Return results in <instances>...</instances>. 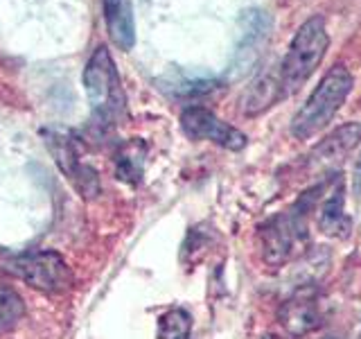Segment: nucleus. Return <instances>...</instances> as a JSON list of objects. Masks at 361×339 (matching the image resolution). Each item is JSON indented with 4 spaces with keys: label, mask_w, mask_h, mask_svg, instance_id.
I'll return each mask as SVG.
<instances>
[{
    "label": "nucleus",
    "mask_w": 361,
    "mask_h": 339,
    "mask_svg": "<svg viewBox=\"0 0 361 339\" xmlns=\"http://www.w3.org/2000/svg\"><path fill=\"white\" fill-rule=\"evenodd\" d=\"M327 48H330V34H327L325 20L321 16L307 18L298 28L285 59L280 64V97L298 93L323 61Z\"/></svg>",
    "instance_id": "obj_2"
},
{
    "label": "nucleus",
    "mask_w": 361,
    "mask_h": 339,
    "mask_svg": "<svg viewBox=\"0 0 361 339\" xmlns=\"http://www.w3.org/2000/svg\"><path fill=\"white\" fill-rule=\"evenodd\" d=\"M359 145H361V122H348L343 127L334 129L330 136H325L319 143V147L314 150V156L323 163L341 161L343 156L357 150Z\"/></svg>",
    "instance_id": "obj_8"
},
{
    "label": "nucleus",
    "mask_w": 361,
    "mask_h": 339,
    "mask_svg": "<svg viewBox=\"0 0 361 339\" xmlns=\"http://www.w3.org/2000/svg\"><path fill=\"white\" fill-rule=\"evenodd\" d=\"M11 274L18 276L23 282L43 294H63L73 285V271L66 258L56 251H32L14 258L7 267Z\"/></svg>",
    "instance_id": "obj_3"
},
{
    "label": "nucleus",
    "mask_w": 361,
    "mask_h": 339,
    "mask_svg": "<svg viewBox=\"0 0 361 339\" xmlns=\"http://www.w3.org/2000/svg\"><path fill=\"white\" fill-rule=\"evenodd\" d=\"M82 82L93 111L106 113L109 107H113V102L120 95V77L106 48H97L93 52V56H90L84 68Z\"/></svg>",
    "instance_id": "obj_4"
},
{
    "label": "nucleus",
    "mask_w": 361,
    "mask_h": 339,
    "mask_svg": "<svg viewBox=\"0 0 361 339\" xmlns=\"http://www.w3.org/2000/svg\"><path fill=\"white\" fill-rule=\"evenodd\" d=\"M355 86V79L345 66H332L325 73V77L314 88V93L307 102L298 109V113L291 120V133L298 141H310L312 136L321 133L332 118L343 107L350 90Z\"/></svg>",
    "instance_id": "obj_1"
},
{
    "label": "nucleus",
    "mask_w": 361,
    "mask_h": 339,
    "mask_svg": "<svg viewBox=\"0 0 361 339\" xmlns=\"http://www.w3.org/2000/svg\"><path fill=\"white\" fill-rule=\"evenodd\" d=\"M23 314H25V303L18 297V292L7 285H0V335L16 328Z\"/></svg>",
    "instance_id": "obj_12"
},
{
    "label": "nucleus",
    "mask_w": 361,
    "mask_h": 339,
    "mask_svg": "<svg viewBox=\"0 0 361 339\" xmlns=\"http://www.w3.org/2000/svg\"><path fill=\"white\" fill-rule=\"evenodd\" d=\"M327 339H336V337H327Z\"/></svg>",
    "instance_id": "obj_16"
},
{
    "label": "nucleus",
    "mask_w": 361,
    "mask_h": 339,
    "mask_svg": "<svg viewBox=\"0 0 361 339\" xmlns=\"http://www.w3.org/2000/svg\"><path fill=\"white\" fill-rule=\"evenodd\" d=\"M192 331V316L183 308L167 310L158 319V339H188Z\"/></svg>",
    "instance_id": "obj_13"
},
{
    "label": "nucleus",
    "mask_w": 361,
    "mask_h": 339,
    "mask_svg": "<svg viewBox=\"0 0 361 339\" xmlns=\"http://www.w3.org/2000/svg\"><path fill=\"white\" fill-rule=\"evenodd\" d=\"M104 18L113 43L122 50H131L135 39L131 0H104Z\"/></svg>",
    "instance_id": "obj_9"
},
{
    "label": "nucleus",
    "mask_w": 361,
    "mask_h": 339,
    "mask_svg": "<svg viewBox=\"0 0 361 339\" xmlns=\"http://www.w3.org/2000/svg\"><path fill=\"white\" fill-rule=\"evenodd\" d=\"M180 127H183L185 136L195 141H210L233 152H240L246 147V136L240 129H235L233 124L224 122L203 107L185 109L183 116H180Z\"/></svg>",
    "instance_id": "obj_5"
},
{
    "label": "nucleus",
    "mask_w": 361,
    "mask_h": 339,
    "mask_svg": "<svg viewBox=\"0 0 361 339\" xmlns=\"http://www.w3.org/2000/svg\"><path fill=\"white\" fill-rule=\"evenodd\" d=\"M321 229H323V233H332L338 237H343L350 229V222L343 215V186L341 184L336 186V190L323 203Z\"/></svg>",
    "instance_id": "obj_11"
},
{
    "label": "nucleus",
    "mask_w": 361,
    "mask_h": 339,
    "mask_svg": "<svg viewBox=\"0 0 361 339\" xmlns=\"http://www.w3.org/2000/svg\"><path fill=\"white\" fill-rule=\"evenodd\" d=\"M305 235L302 213L291 210L278 215L262 229V254L269 265H282L291 256V249Z\"/></svg>",
    "instance_id": "obj_6"
},
{
    "label": "nucleus",
    "mask_w": 361,
    "mask_h": 339,
    "mask_svg": "<svg viewBox=\"0 0 361 339\" xmlns=\"http://www.w3.org/2000/svg\"><path fill=\"white\" fill-rule=\"evenodd\" d=\"M280 319L291 335H305L319 326V314H316L314 303L307 299H293L280 312Z\"/></svg>",
    "instance_id": "obj_10"
},
{
    "label": "nucleus",
    "mask_w": 361,
    "mask_h": 339,
    "mask_svg": "<svg viewBox=\"0 0 361 339\" xmlns=\"http://www.w3.org/2000/svg\"><path fill=\"white\" fill-rule=\"evenodd\" d=\"M264 339H278V337H264Z\"/></svg>",
    "instance_id": "obj_15"
},
{
    "label": "nucleus",
    "mask_w": 361,
    "mask_h": 339,
    "mask_svg": "<svg viewBox=\"0 0 361 339\" xmlns=\"http://www.w3.org/2000/svg\"><path fill=\"white\" fill-rule=\"evenodd\" d=\"M361 186V167H357V188Z\"/></svg>",
    "instance_id": "obj_14"
},
{
    "label": "nucleus",
    "mask_w": 361,
    "mask_h": 339,
    "mask_svg": "<svg viewBox=\"0 0 361 339\" xmlns=\"http://www.w3.org/2000/svg\"><path fill=\"white\" fill-rule=\"evenodd\" d=\"M50 145V152L54 156L56 165H59L61 172L73 181V186L82 192V197H93L97 195V174L79 161V156L75 152V147L71 141L63 138V136H50V141H45Z\"/></svg>",
    "instance_id": "obj_7"
}]
</instances>
